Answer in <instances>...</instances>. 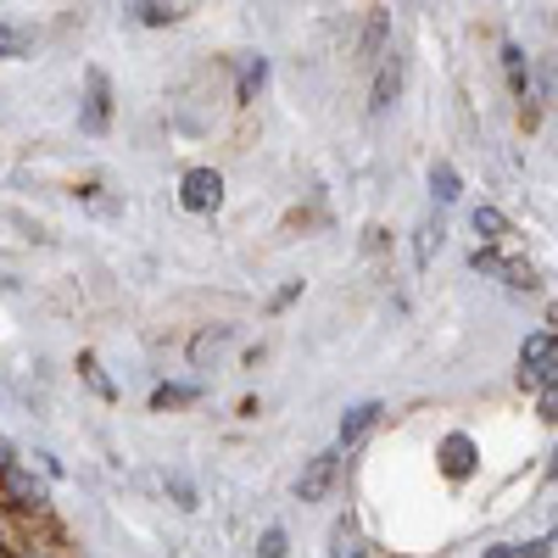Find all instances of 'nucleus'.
<instances>
[{
  "instance_id": "1",
  "label": "nucleus",
  "mask_w": 558,
  "mask_h": 558,
  "mask_svg": "<svg viewBox=\"0 0 558 558\" xmlns=\"http://www.w3.org/2000/svg\"><path fill=\"white\" fill-rule=\"evenodd\" d=\"M520 386H531L542 397V418L553 425L558 418V336H547V330L525 336V347H520Z\"/></svg>"
},
{
  "instance_id": "2",
  "label": "nucleus",
  "mask_w": 558,
  "mask_h": 558,
  "mask_svg": "<svg viewBox=\"0 0 558 558\" xmlns=\"http://www.w3.org/2000/svg\"><path fill=\"white\" fill-rule=\"evenodd\" d=\"M45 508H51V492H45V481H34L28 463H7L0 470V514H17V520H39Z\"/></svg>"
},
{
  "instance_id": "3",
  "label": "nucleus",
  "mask_w": 558,
  "mask_h": 558,
  "mask_svg": "<svg viewBox=\"0 0 558 558\" xmlns=\"http://www.w3.org/2000/svg\"><path fill=\"white\" fill-rule=\"evenodd\" d=\"M470 268L502 279L508 291H536V286H542V274H536L531 263H520V257H508L502 246H475V252H470Z\"/></svg>"
},
{
  "instance_id": "4",
  "label": "nucleus",
  "mask_w": 558,
  "mask_h": 558,
  "mask_svg": "<svg viewBox=\"0 0 558 558\" xmlns=\"http://www.w3.org/2000/svg\"><path fill=\"white\" fill-rule=\"evenodd\" d=\"M341 481V447H324L307 458V470L296 475V502H324Z\"/></svg>"
},
{
  "instance_id": "5",
  "label": "nucleus",
  "mask_w": 558,
  "mask_h": 558,
  "mask_svg": "<svg viewBox=\"0 0 558 558\" xmlns=\"http://www.w3.org/2000/svg\"><path fill=\"white\" fill-rule=\"evenodd\" d=\"M223 202V173L218 168H191L179 179V207L184 213H218Z\"/></svg>"
},
{
  "instance_id": "6",
  "label": "nucleus",
  "mask_w": 558,
  "mask_h": 558,
  "mask_svg": "<svg viewBox=\"0 0 558 558\" xmlns=\"http://www.w3.org/2000/svg\"><path fill=\"white\" fill-rule=\"evenodd\" d=\"M89 134H107V123H112V78L101 73V68H89L84 73V118H78Z\"/></svg>"
},
{
  "instance_id": "7",
  "label": "nucleus",
  "mask_w": 558,
  "mask_h": 558,
  "mask_svg": "<svg viewBox=\"0 0 558 558\" xmlns=\"http://www.w3.org/2000/svg\"><path fill=\"white\" fill-rule=\"evenodd\" d=\"M402 73H408V62H402L397 51H386V57L375 62V89H368V112L397 107V96H402Z\"/></svg>"
},
{
  "instance_id": "8",
  "label": "nucleus",
  "mask_w": 558,
  "mask_h": 558,
  "mask_svg": "<svg viewBox=\"0 0 558 558\" xmlns=\"http://www.w3.org/2000/svg\"><path fill=\"white\" fill-rule=\"evenodd\" d=\"M436 458H441V475H447V481H470V475H475V463H481L475 441L463 436V430H452V436L436 447Z\"/></svg>"
},
{
  "instance_id": "9",
  "label": "nucleus",
  "mask_w": 558,
  "mask_h": 558,
  "mask_svg": "<svg viewBox=\"0 0 558 558\" xmlns=\"http://www.w3.org/2000/svg\"><path fill=\"white\" fill-rule=\"evenodd\" d=\"M386 418V402H352L347 413H341V447H357L368 430H375Z\"/></svg>"
},
{
  "instance_id": "10",
  "label": "nucleus",
  "mask_w": 558,
  "mask_h": 558,
  "mask_svg": "<svg viewBox=\"0 0 558 558\" xmlns=\"http://www.w3.org/2000/svg\"><path fill=\"white\" fill-rule=\"evenodd\" d=\"M470 229H475L486 246H508V241H514V223H508V213H497V207H475L470 213Z\"/></svg>"
},
{
  "instance_id": "11",
  "label": "nucleus",
  "mask_w": 558,
  "mask_h": 558,
  "mask_svg": "<svg viewBox=\"0 0 558 558\" xmlns=\"http://www.w3.org/2000/svg\"><path fill=\"white\" fill-rule=\"evenodd\" d=\"M391 12L386 7H375V12H368V28H363V62H380L386 51H391Z\"/></svg>"
},
{
  "instance_id": "12",
  "label": "nucleus",
  "mask_w": 558,
  "mask_h": 558,
  "mask_svg": "<svg viewBox=\"0 0 558 558\" xmlns=\"http://www.w3.org/2000/svg\"><path fill=\"white\" fill-rule=\"evenodd\" d=\"M502 73H508V89L525 101L531 96V62H525V51H520L514 39H502Z\"/></svg>"
},
{
  "instance_id": "13",
  "label": "nucleus",
  "mask_w": 558,
  "mask_h": 558,
  "mask_svg": "<svg viewBox=\"0 0 558 558\" xmlns=\"http://www.w3.org/2000/svg\"><path fill=\"white\" fill-rule=\"evenodd\" d=\"M430 196H436V207H452V202L463 196V179H458L452 162H436V168H430Z\"/></svg>"
},
{
  "instance_id": "14",
  "label": "nucleus",
  "mask_w": 558,
  "mask_h": 558,
  "mask_svg": "<svg viewBox=\"0 0 558 558\" xmlns=\"http://www.w3.org/2000/svg\"><path fill=\"white\" fill-rule=\"evenodd\" d=\"M134 23H146V28H173L184 17V7H168V0H140V7H129Z\"/></svg>"
},
{
  "instance_id": "15",
  "label": "nucleus",
  "mask_w": 558,
  "mask_h": 558,
  "mask_svg": "<svg viewBox=\"0 0 558 558\" xmlns=\"http://www.w3.org/2000/svg\"><path fill=\"white\" fill-rule=\"evenodd\" d=\"M78 375H84L89 386H96V397H101V402H118V386L107 380V368H101V357H96V352H78Z\"/></svg>"
},
{
  "instance_id": "16",
  "label": "nucleus",
  "mask_w": 558,
  "mask_h": 558,
  "mask_svg": "<svg viewBox=\"0 0 558 558\" xmlns=\"http://www.w3.org/2000/svg\"><path fill=\"white\" fill-rule=\"evenodd\" d=\"M229 341H235V330H229V324H218V330H202V336H196V341H191V363H196V368H202V363H207V357H213V352H223V347H229Z\"/></svg>"
},
{
  "instance_id": "17",
  "label": "nucleus",
  "mask_w": 558,
  "mask_h": 558,
  "mask_svg": "<svg viewBox=\"0 0 558 558\" xmlns=\"http://www.w3.org/2000/svg\"><path fill=\"white\" fill-rule=\"evenodd\" d=\"M191 402H202V386H157V391H151V413L191 408Z\"/></svg>"
},
{
  "instance_id": "18",
  "label": "nucleus",
  "mask_w": 558,
  "mask_h": 558,
  "mask_svg": "<svg viewBox=\"0 0 558 558\" xmlns=\"http://www.w3.org/2000/svg\"><path fill=\"white\" fill-rule=\"evenodd\" d=\"M28 45H34V34H28V28H17V23H0V62H17V57H28Z\"/></svg>"
},
{
  "instance_id": "19",
  "label": "nucleus",
  "mask_w": 558,
  "mask_h": 558,
  "mask_svg": "<svg viewBox=\"0 0 558 558\" xmlns=\"http://www.w3.org/2000/svg\"><path fill=\"white\" fill-rule=\"evenodd\" d=\"M263 78H268V62H263V57H246V68H241V89H235V101H241V107L263 89Z\"/></svg>"
},
{
  "instance_id": "20",
  "label": "nucleus",
  "mask_w": 558,
  "mask_h": 558,
  "mask_svg": "<svg viewBox=\"0 0 558 558\" xmlns=\"http://www.w3.org/2000/svg\"><path fill=\"white\" fill-rule=\"evenodd\" d=\"M330 542H336V547H330V558H363V542H357V531H352V520H341Z\"/></svg>"
},
{
  "instance_id": "21",
  "label": "nucleus",
  "mask_w": 558,
  "mask_h": 558,
  "mask_svg": "<svg viewBox=\"0 0 558 558\" xmlns=\"http://www.w3.org/2000/svg\"><path fill=\"white\" fill-rule=\"evenodd\" d=\"M7 558H68L62 547H45V542H12Z\"/></svg>"
},
{
  "instance_id": "22",
  "label": "nucleus",
  "mask_w": 558,
  "mask_h": 558,
  "mask_svg": "<svg viewBox=\"0 0 558 558\" xmlns=\"http://www.w3.org/2000/svg\"><path fill=\"white\" fill-rule=\"evenodd\" d=\"M286 547H291V542H286V531H279V525H268V531H263V542H257V553H263V558H286Z\"/></svg>"
},
{
  "instance_id": "23",
  "label": "nucleus",
  "mask_w": 558,
  "mask_h": 558,
  "mask_svg": "<svg viewBox=\"0 0 558 558\" xmlns=\"http://www.w3.org/2000/svg\"><path fill=\"white\" fill-rule=\"evenodd\" d=\"M168 492L179 497V508H196V486L184 481V475H168Z\"/></svg>"
},
{
  "instance_id": "24",
  "label": "nucleus",
  "mask_w": 558,
  "mask_h": 558,
  "mask_svg": "<svg viewBox=\"0 0 558 558\" xmlns=\"http://www.w3.org/2000/svg\"><path fill=\"white\" fill-rule=\"evenodd\" d=\"M553 542H558V531H553V536H536V542H520V558H547Z\"/></svg>"
},
{
  "instance_id": "25",
  "label": "nucleus",
  "mask_w": 558,
  "mask_h": 558,
  "mask_svg": "<svg viewBox=\"0 0 558 558\" xmlns=\"http://www.w3.org/2000/svg\"><path fill=\"white\" fill-rule=\"evenodd\" d=\"M296 296H302V279H296V286H286V291H279V296H274V307H291Z\"/></svg>"
},
{
  "instance_id": "26",
  "label": "nucleus",
  "mask_w": 558,
  "mask_h": 558,
  "mask_svg": "<svg viewBox=\"0 0 558 558\" xmlns=\"http://www.w3.org/2000/svg\"><path fill=\"white\" fill-rule=\"evenodd\" d=\"M486 558H520V542H497Z\"/></svg>"
},
{
  "instance_id": "27",
  "label": "nucleus",
  "mask_w": 558,
  "mask_h": 558,
  "mask_svg": "<svg viewBox=\"0 0 558 558\" xmlns=\"http://www.w3.org/2000/svg\"><path fill=\"white\" fill-rule=\"evenodd\" d=\"M547 336H558V302L547 307Z\"/></svg>"
},
{
  "instance_id": "28",
  "label": "nucleus",
  "mask_w": 558,
  "mask_h": 558,
  "mask_svg": "<svg viewBox=\"0 0 558 558\" xmlns=\"http://www.w3.org/2000/svg\"><path fill=\"white\" fill-rule=\"evenodd\" d=\"M547 481H558V447H553V463H547Z\"/></svg>"
},
{
  "instance_id": "29",
  "label": "nucleus",
  "mask_w": 558,
  "mask_h": 558,
  "mask_svg": "<svg viewBox=\"0 0 558 558\" xmlns=\"http://www.w3.org/2000/svg\"><path fill=\"white\" fill-rule=\"evenodd\" d=\"M7 547H12V536H7V531H0V558H7Z\"/></svg>"
}]
</instances>
